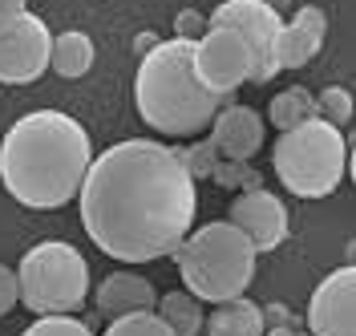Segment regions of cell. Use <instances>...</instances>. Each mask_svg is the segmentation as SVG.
Returning a JSON list of instances; mask_svg holds the SVG:
<instances>
[{"label":"cell","mask_w":356,"mask_h":336,"mask_svg":"<svg viewBox=\"0 0 356 336\" xmlns=\"http://www.w3.org/2000/svg\"><path fill=\"white\" fill-rule=\"evenodd\" d=\"M77 207L97 251L118 264H154L175 255L195 227L199 195L178 146L126 138L93 154Z\"/></svg>","instance_id":"obj_1"},{"label":"cell","mask_w":356,"mask_h":336,"mask_svg":"<svg viewBox=\"0 0 356 336\" xmlns=\"http://www.w3.org/2000/svg\"><path fill=\"white\" fill-rule=\"evenodd\" d=\"M89 162V130L65 110L24 113L0 138V182L29 211L69 207L81 191Z\"/></svg>","instance_id":"obj_2"},{"label":"cell","mask_w":356,"mask_h":336,"mask_svg":"<svg viewBox=\"0 0 356 336\" xmlns=\"http://www.w3.org/2000/svg\"><path fill=\"white\" fill-rule=\"evenodd\" d=\"M195 41H158L150 53H142L138 77H134V106L142 122L170 138H195L211 130L215 113L235 97H215L195 77Z\"/></svg>","instance_id":"obj_3"},{"label":"cell","mask_w":356,"mask_h":336,"mask_svg":"<svg viewBox=\"0 0 356 336\" xmlns=\"http://www.w3.org/2000/svg\"><path fill=\"white\" fill-rule=\"evenodd\" d=\"M255 259L259 255L247 243V235L227 219L186 231V239L175 247L178 275L199 304H227L243 296L255 280Z\"/></svg>","instance_id":"obj_4"},{"label":"cell","mask_w":356,"mask_h":336,"mask_svg":"<svg viewBox=\"0 0 356 336\" xmlns=\"http://www.w3.org/2000/svg\"><path fill=\"white\" fill-rule=\"evenodd\" d=\"M275 179L296 199H324L348 175V138L324 118H308L280 134L271 146Z\"/></svg>","instance_id":"obj_5"},{"label":"cell","mask_w":356,"mask_h":336,"mask_svg":"<svg viewBox=\"0 0 356 336\" xmlns=\"http://www.w3.org/2000/svg\"><path fill=\"white\" fill-rule=\"evenodd\" d=\"M17 296L37 316H73L89 296L86 255L65 239H44L29 247L17 264Z\"/></svg>","instance_id":"obj_6"},{"label":"cell","mask_w":356,"mask_h":336,"mask_svg":"<svg viewBox=\"0 0 356 336\" xmlns=\"http://www.w3.org/2000/svg\"><path fill=\"white\" fill-rule=\"evenodd\" d=\"M207 24H227L235 29L251 49V86H267L280 65H275V37H280V8L267 0H222L207 17Z\"/></svg>","instance_id":"obj_7"},{"label":"cell","mask_w":356,"mask_h":336,"mask_svg":"<svg viewBox=\"0 0 356 336\" xmlns=\"http://www.w3.org/2000/svg\"><path fill=\"white\" fill-rule=\"evenodd\" d=\"M191 61H195L199 86L215 97H235V90L251 81V49L227 24H207V33L195 41Z\"/></svg>","instance_id":"obj_8"},{"label":"cell","mask_w":356,"mask_h":336,"mask_svg":"<svg viewBox=\"0 0 356 336\" xmlns=\"http://www.w3.org/2000/svg\"><path fill=\"white\" fill-rule=\"evenodd\" d=\"M53 33L37 13H17L0 24V81L4 86H29L49 69Z\"/></svg>","instance_id":"obj_9"},{"label":"cell","mask_w":356,"mask_h":336,"mask_svg":"<svg viewBox=\"0 0 356 336\" xmlns=\"http://www.w3.org/2000/svg\"><path fill=\"white\" fill-rule=\"evenodd\" d=\"M312 336H356V268L328 271L308 300Z\"/></svg>","instance_id":"obj_10"},{"label":"cell","mask_w":356,"mask_h":336,"mask_svg":"<svg viewBox=\"0 0 356 336\" xmlns=\"http://www.w3.org/2000/svg\"><path fill=\"white\" fill-rule=\"evenodd\" d=\"M227 223L239 227L247 235V243L255 247V255H264V251H275L288 239V207H284L280 195H271L267 186L243 191L231 202V219Z\"/></svg>","instance_id":"obj_11"},{"label":"cell","mask_w":356,"mask_h":336,"mask_svg":"<svg viewBox=\"0 0 356 336\" xmlns=\"http://www.w3.org/2000/svg\"><path fill=\"white\" fill-rule=\"evenodd\" d=\"M264 138H267V122H264V113L251 110V106L227 102L215 113V122H211V146L227 162H251L264 150Z\"/></svg>","instance_id":"obj_12"},{"label":"cell","mask_w":356,"mask_h":336,"mask_svg":"<svg viewBox=\"0 0 356 336\" xmlns=\"http://www.w3.org/2000/svg\"><path fill=\"white\" fill-rule=\"evenodd\" d=\"M93 300H97V312L106 320H118V316H130V312H154L158 291L138 271H113L97 284Z\"/></svg>","instance_id":"obj_13"},{"label":"cell","mask_w":356,"mask_h":336,"mask_svg":"<svg viewBox=\"0 0 356 336\" xmlns=\"http://www.w3.org/2000/svg\"><path fill=\"white\" fill-rule=\"evenodd\" d=\"M202 328H207V336H264L267 316H264V308H259L255 300L235 296V300L219 304L215 312L207 316Z\"/></svg>","instance_id":"obj_14"},{"label":"cell","mask_w":356,"mask_h":336,"mask_svg":"<svg viewBox=\"0 0 356 336\" xmlns=\"http://www.w3.org/2000/svg\"><path fill=\"white\" fill-rule=\"evenodd\" d=\"M49 69L65 81H77L93 69V41L81 29H69V33H57L53 45H49Z\"/></svg>","instance_id":"obj_15"},{"label":"cell","mask_w":356,"mask_h":336,"mask_svg":"<svg viewBox=\"0 0 356 336\" xmlns=\"http://www.w3.org/2000/svg\"><path fill=\"white\" fill-rule=\"evenodd\" d=\"M154 312L175 336H199L202 320H207V316H202V304L191 296V291H166V296L154 304Z\"/></svg>","instance_id":"obj_16"},{"label":"cell","mask_w":356,"mask_h":336,"mask_svg":"<svg viewBox=\"0 0 356 336\" xmlns=\"http://www.w3.org/2000/svg\"><path fill=\"white\" fill-rule=\"evenodd\" d=\"M320 37L316 33H308L304 24H280V37H275V65H280V73L284 69H304L308 61H316V53H320Z\"/></svg>","instance_id":"obj_17"},{"label":"cell","mask_w":356,"mask_h":336,"mask_svg":"<svg viewBox=\"0 0 356 336\" xmlns=\"http://www.w3.org/2000/svg\"><path fill=\"white\" fill-rule=\"evenodd\" d=\"M316 118V97H312L304 86H288L284 93H275L271 97V106H267V122L284 134L291 126H300V122H308Z\"/></svg>","instance_id":"obj_18"},{"label":"cell","mask_w":356,"mask_h":336,"mask_svg":"<svg viewBox=\"0 0 356 336\" xmlns=\"http://www.w3.org/2000/svg\"><path fill=\"white\" fill-rule=\"evenodd\" d=\"M312 97H316V118L332 122L336 130L348 126V118H353V93L344 90V86H328V90L312 93Z\"/></svg>","instance_id":"obj_19"},{"label":"cell","mask_w":356,"mask_h":336,"mask_svg":"<svg viewBox=\"0 0 356 336\" xmlns=\"http://www.w3.org/2000/svg\"><path fill=\"white\" fill-rule=\"evenodd\" d=\"M211 182H219L222 191H259L264 175L251 162H227V158H219V166L211 170Z\"/></svg>","instance_id":"obj_20"},{"label":"cell","mask_w":356,"mask_h":336,"mask_svg":"<svg viewBox=\"0 0 356 336\" xmlns=\"http://www.w3.org/2000/svg\"><path fill=\"white\" fill-rule=\"evenodd\" d=\"M102 336H175V333L158 320V312H130V316L110 320Z\"/></svg>","instance_id":"obj_21"},{"label":"cell","mask_w":356,"mask_h":336,"mask_svg":"<svg viewBox=\"0 0 356 336\" xmlns=\"http://www.w3.org/2000/svg\"><path fill=\"white\" fill-rule=\"evenodd\" d=\"M21 336H93V328L77 316H37Z\"/></svg>","instance_id":"obj_22"},{"label":"cell","mask_w":356,"mask_h":336,"mask_svg":"<svg viewBox=\"0 0 356 336\" xmlns=\"http://www.w3.org/2000/svg\"><path fill=\"white\" fill-rule=\"evenodd\" d=\"M182 154V166H186V175L199 182V179H211V170L219 166V154H215V146H211V138L207 142H195L191 150H178Z\"/></svg>","instance_id":"obj_23"},{"label":"cell","mask_w":356,"mask_h":336,"mask_svg":"<svg viewBox=\"0 0 356 336\" xmlns=\"http://www.w3.org/2000/svg\"><path fill=\"white\" fill-rule=\"evenodd\" d=\"M202 33H207V17H202L199 8H182V13H178V24H175V37L199 41Z\"/></svg>","instance_id":"obj_24"},{"label":"cell","mask_w":356,"mask_h":336,"mask_svg":"<svg viewBox=\"0 0 356 336\" xmlns=\"http://www.w3.org/2000/svg\"><path fill=\"white\" fill-rule=\"evenodd\" d=\"M296 24H304L308 33H316L320 41L328 37V17H324V8H316V4H304V8H296V17H291Z\"/></svg>","instance_id":"obj_25"},{"label":"cell","mask_w":356,"mask_h":336,"mask_svg":"<svg viewBox=\"0 0 356 336\" xmlns=\"http://www.w3.org/2000/svg\"><path fill=\"white\" fill-rule=\"evenodd\" d=\"M17 304H21V296H17V271L0 264V316H8Z\"/></svg>","instance_id":"obj_26"},{"label":"cell","mask_w":356,"mask_h":336,"mask_svg":"<svg viewBox=\"0 0 356 336\" xmlns=\"http://www.w3.org/2000/svg\"><path fill=\"white\" fill-rule=\"evenodd\" d=\"M24 4H29V0H0V24L13 21L17 13H24Z\"/></svg>","instance_id":"obj_27"},{"label":"cell","mask_w":356,"mask_h":336,"mask_svg":"<svg viewBox=\"0 0 356 336\" xmlns=\"http://www.w3.org/2000/svg\"><path fill=\"white\" fill-rule=\"evenodd\" d=\"M154 45H158L154 33H142V37H134V53H150Z\"/></svg>","instance_id":"obj_28"},{"label":"cell","mask_w":356,"mask_h":336,"mask_svg":"<svg viewBox=\"0 0 356 336\" xmlns=\"http://www.w3.org/2000/svg\"><path fill=\"white\" fill-rule=\"evenodd\" d=\"M264 336H300L296 328H264Z\"/></svg>","instance_id":"obj_29"}]
</instances>
